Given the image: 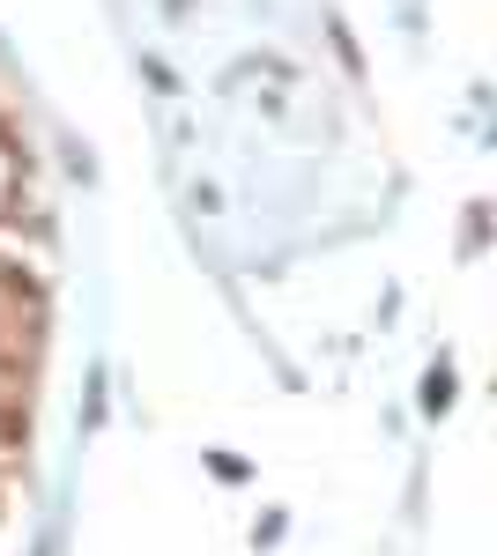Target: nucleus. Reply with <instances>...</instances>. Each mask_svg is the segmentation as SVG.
<instances>
[{"label":"nucleus","mask_w":497,"mask_h":556,"mask_svg":"<svg viewBox=\"0 0 497 556\" xmlns=\"http://www.w3.org/2000/svg\"><path fill=\"white\" fill-rule=\"evenodd\" d=\"M423 408H453V371H431L423 379Z\"/></svg>","instance_id":"obj_1"}]
</instances>
